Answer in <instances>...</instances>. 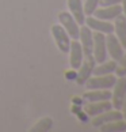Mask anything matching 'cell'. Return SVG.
Instances as JSON below:
<instances>
[{"instance_id": "obj_1", "label": "cell", "mask_w": 126, "mask_h": 132, "mask_svg": "<svg viewBox=\"0 0 126 132\" xmlns=\"http://www.w3.org/2000/svg\"><path fill=\"white\" fill-rule=\"evenodd\" d=\"M115 78L114 74H109V75H92L90 76L87 82L84 83L87 90H110L114 86Z\"/></svg>"}, {"instance_id": "obj_2", "label": "cell", "mask_w": 126, "mask_h": 132, "mask_svg": "<svg viewBox=\"0 0 126 132\" xmlns=\"http://www.w3.org/2000/svg\"><path fill=\"white\" fill-rule=\"evenodd\" d=\"M113 91H111V105H113V109L121 110V106H122V102L126 97V78L125 76H119L117 80H115L114 86L111 87Z\"/></svg>"}, {"instance_id": "obj_3", "label": "cell", "mask_w": 126, "mask_h": 132, "mask_svg": "<svg viewBox=\"0 0 126 132\" xmlns=\"http://www.w3.org/2000/svg\"><path fill=\"white\" fill-rule=\"evenodd\" d=\"M59 21L60 25L65 29V31L68 33V36L71 37V40H79V34H80V26L76 22V19L71 15V12L68 11H61L59 14Z\"/></svg>"}, {"instance_id": "obj_4", "label": "cell", "mask_w": 126, "mask_h": 132, "mask_svg": "<svg viewBox=\"0 0 126 132\" xmlns=\"http://www.w3.org/2000/svg\"><path fill=\"white\" fill-rule=\"evenodd\" d=\"M52 36L54 38L56 46L59 48V51L61 53H68L71 46V37L68 36V33L65 31V29L61 25H53L52 26Z\"/></svg>"}, {"instance_id": "obj_5", "label": "cell", "mask_w": 126, "mask_h": 132, "mask_svg": "<svg viewBox=\"0 0 126 132\" xmlns=\"http://www.w3.org/2000/svg\"><path fill=\"white\" fill-rule=\"evenodd\" d=\"M92 56L96 63H103L107 60V49H106V34L95 31L94 33V48Z\"/></svg>"}, {"instance_id": "obj_6", "label": "cell", "mask_w": 126, "mask_h": 132, "mask_svg": "<svg viewBox=\"0 0 126 132\" xmlns=\"http://www.w3.org/2000/svg\"><path fill=\"white\" fill-rule=\"evenodd\" d=\"M96 65V61L94 56H90V57H84L83 63L80 64V67L77 68V75H76V83L79 86H84V83L87 82L90 76H92V72H94V68Z\"/></svg>"}, {"instance_id": "obj_7", "label": "cell", "mask_w": 126, "mask_h": 132, "mask_svg": "<svg viewBox=\"0 0 126 132\" xmlns=\"http://www.w3.org/2000/svg\"><path fill=\"white\" fill-rule=\"evenodd\" d=\"M79 42L83 49L84 57H90L92 56V48H94V33L92 30L85 26L81 25L80 26V34H79Z\"/></svg>"}, {"instance_id": "obj_8", "label": "cell", "mask_w": 126, "mask_h": 132, "mask_svg": "<svg viewBox=\"0 0 126 132\" xmlns=\"http://www.w3.org/2000/svg\"><path fill=\"white\" fill-rule=\"evenodd\" d=\"M106 49H107V55L117 63L121 60V57L125 52V49L122 48L119 40L114 33L106 34Z\"/></svg>"}, {"instance_id": "obj_9", "label": "cell", "mask_w": 126, "mask_h": 132, "mask_svg": "<svg viewBox=\"0 0 126 132\" xmlns=\"http://www.w3.org/2000/svg\"><path fill=\"white\" fill-rule=\"evenodd\" d=\"M84 25L88 26L91 30L94 31H99V33H103V34H110V33H114V25L109 21H103V19H99L94 15H88L85 16V21H84Z\"/></svg>"}, {"instance_id": "obj_10", "label": "cell", "mask_w": 126, "mask_h": 132, "mask_svg": "<svg viewBox=\"0 0 126 132\" xmlns=\"http://www.w3.org/2000/svg\"><path fill=\"white\" fill-rule=\"evenodd\" d=\"M84 60V53L79 40H72L69 46V64L73 70H77Z\"/></svg>"}, {"instance_id": "obj_11", "label": "cell", "mask_w": 126, "mask_h": 132, "mask_svg": "<svg viewBox=\"0 0 126 132\" xmlns=\"http://www.w3.org/2000/svg\"><path fill=\"white\" fill-rule=\"evenodd\" d=\"M113 109V105H111V101H96V102H85L84 105V113L88 117H94L98 116L100 113H103L106 110Z\"/></svg>"}, {"instance_id": "obj_12", "label": "cell", "mask_w": 126, "mask_h": 132, "mask_svg": "<svg viewBox=\"0 0 126 132\" xmlns=\"http://www.w3.org/2000/svg\"><path fill=\"white\" fill-rule=\"evenodd\" d=\"M122 14V7L119 4H115V6H107V7H100V8H96L92 15L99 18V19H103V21H114L118 15Z\"/></svg>"}, {"instance_id": "obj_13", "label": "cell", "mask_w": 126, "mask_h": 132, "mask_svg": "<svg viewBox=\"0 0 126 132\" xmlns=\"http://www.w3.org/2000/svg\"><path fill=\"white\" fill-rule=\"evenodd\" d=\"M118 119H122V113L121 110L117 109H110V110H106L103 113H100L98 116H94L92 120H91V125L95 127V128H99L100 125L103 124H107L113 120H118Z\"/></svg>"}, {"instance_id": "obj_14", "label": "cell", "mask_w": 126, "mask_h": 132, "mask_svg": "<svg viewBox=\"0 0 126 132\" xmlns=\"http://www.w3.org/2000/svg\"><path fill=\"white\" fill-rule=\"evenodd\" d=\"M68 8H69L71 15L76 19L79 26L84 25L85 21V14H84V7L81 0H68Z\"/></svg>"}, {"instance_id": "obj_15", "label": "cell", "mask_w": 126, "mask_h": 132, "mask_svg": "<svg viewBox=\"0 0 126 132\" xmlns=\"http://www.w3.org/2000/svg\"><path fill=\"white\" fill-rule=\"evenodd\" d=\"M114 33L117 38L119 40L121 45H122L123 49H126V19L125 16L121 14L117 18L114 19Z\"/></svg>"}, {"instance_id": "obj_16", "label": "cell", "mask_w": 126, "mask_h": 132, "mask_svg": "<svg viewBox=\"0 0 126 132\" xmlns=\"http://www.w3.org/2000/svg\"><path fill=\"white\" fill-rule=\"evenodd\" d=\"M111 98L110 90H87L81 100L84 102H96V101H107Z\"/></svg>"}, {"instance_id": "obj_17", "label": "cell", "mask_w": 126, "mask_h": 132, "mask_svg": "<svg viewBox=\"0 0 126 132\" xmlns=\"http://www.w3.org/2000/svg\"><path fill=\"white\" fill-rule=\"evenodd\" d=\"M118 63L115 60H104L103 63H98V65H95L92 75H109V74H114L117 70Z\"/></svg>"}, {"instance_id": "obj_18", "label": "cell", "mask_w": 126, "mask_h": 132, "mask_svg": "<svg viewBox=\"0 0 126 132\" xmlns=\"http://www.w3.org/2000/svg\"><path fill=\"white\" fill-rule=\"evenodd\" d=\"M99 128L102 132H122V131H126V120L123 119L113 120L107 124L100 125Z\"/></svg>"}, {"instance_id": "obj_19", "label": "cell", "mask_w": 126, "mask_h": 132, "mask_svg": "<svg viewBox=\"0 0 126 132\" xmlns=\"http://www.w3.org/2000/svg\"><path fill=\"white\" fill-rule=\"evenodd\" d=\"M53 119L52 117H42L34 124L31 128H30V132H46V131H50L52 127H53Z\"/></svg>"}, {"instance_id": "obj_20", "label": "cell", "mask_w": 126, "mask_h": 132, "mask_svg": "<svg viewBox=\"0 0 126 132\" xmlns=\"http://www.w3.org/2000/svg\"><path fill=\"white\" fill-rule=\"evenodd\" d=\"M83 7H84L85 16L92 15L94 11L99 7V0H85V2L83 3Z\"/></svg>"}, {"instance_id": "obj_21", "label": "cell", "mask_w": 126, "mask_h": 132, "mask_svg": "<svg viewBox=\"0 0 126 132\" xmlns=\"http://www.w3.org/2000/svg\"><path fill=\"white\" fill-rule=\"evenodd\" d=\"M115 74L119 76H126V52H123L121 60L118 61V65H117V70H115Z\"/></svg>"}, {"instance_id": "obj_22", "label": "cell", "mask_w": 126, "mask_h": 132, "mask_svg": "<svg viewBox=\"0 0 126 132\" xmlns=\"http://www.w3.org/2000/svg\"><path fill=\"white\" fill-rule=\"evenodd\" d=\"M122 0H99L100 7H107V6H115V4H121Z\"/></svg>"}, {"instance_id": "obj_23", "label": "cell", "mask_w": 126, "mask_h": 132, "mask_svg": "<svg viewBox=\"0 0 126 132\" xmlns=\"http://www.w3.org/2000/svg\"><path fill=\"white\" fill-rule=\"evenodd\" d=\"M121 113H122V119L126 120V97L122 102V106H121Z\"/></svg>"}, {"instance_id": "obj_24", "label": "cell", "mask_w": 126, "mask_h": 132, "mask_svg": "<svg viewBox=\"0 0 126 132\" xmlns=\"http://www.w3.org/2000/svg\"><path fill=\"white\" fill-rule=\"evenodd\" d=\"M121 3H122V6H121V7H122V15H123L125 19H126V0H122Z\"/></svg>"}]
</instances>
